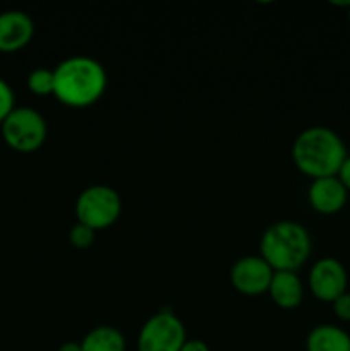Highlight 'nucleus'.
I'll use <instances>...</instances> for the list:
<instances>
[{
	"mask_svg": "<svg viewBox=\"0 0 350 351\" xmlns=\"http://www.w3.org/2000/svg\"><path fill=\"white\" fill-rule=\"evenodd\" d=\"M54 77L55 98L74 108L98 101L108 84L105 67L88 55H72L62 60L54 69Z\"/></svg>",
	"mask_w": 350,
	"mask_h": 351,
	"instance_id": "obj_1",
	"label": "nucleus"
},
{
	"mask_svg": "<svg viewBox=\"0 0 350 351\" xmlns=\"http://www.w3.org/2000/svg\"><path fill=\"white\" fill-rule=\"evenodd\" d=\"M345 158V143L328 127H307L292 144V160L295 167L312 178L335 177Z\"/></svg>",
	"mask_w": 350,
	"mask_h": 351,
	"instance_id": "obj_2",
	"label": "nucleus"
},
{
	"mask_svg": "<svg viewBox=\"0 0 350 351\" xmlns=\"http://www.w3.org/2000/svg\"><path fill=\"white\" fill-rule=\"evenodd\" d=\"M312 250V240L301 223L283 219L264 230L259 242V256L273 271H297L305 264Z\"/></svg>",
	"mask_w": 350,
	"mask_h": 351,
	"instance_id": "obj_3",
	"label": "nucleus"
},
{
	"mask_svg": "<svg viewBox=\"0 0 350 351\" xmlns=\"http://www.w3.org/2000/svg\"><path fill=\"white\" fill-rule=\"evenodd\" d=\"M0 127L5 144L17 153L38 151L48 134L43 115L31 106H16Z\"/></svg>",
	"mask_w": 350,
	"mask_h": 351,
	"instance_id": "obj_4",
	"label": "nucleus"
},
{
	"mask_svg": "<svg viewBox=\"0 0 350 351\" xmlns=\"http://www.w3.org/2000/svg\"><path fill=\"white\" fill-rule=\"evenodd\" d=\"M122 213V199L108 185H91L79 194L75 201L78 223L96 230L112 226Z\"/></svg>",
	"mask_w": 350,
	"mask_h": 351,
	"instance_id": "obj_5",
	"label": "nucleus"
},
{
	"mask_svg": "<svg viewBox=\"0 0 350 351\" xmlns=\"http://www.w3.org/2000/svg\"><path fill=\"white\" fill-rule=\"evenodd\" d=\"M185 328L174 311L161 308L151 315L137 336V351H180Z\"/></svg>",
	"mask_w": 350,
	"mask_h": 351,
	"instance_id": "obj_6",
	"label": "nucleus"
},
{
	"mask_svg": "<svg viewBox=\"0 0 350 351\" xmlns=\"http://www.w3.org/2000/svg\"><path fill=\"white\" fill-rule=\"evenodd\" d=\"M349 287L347 269L335 257H321L309 271V290L318 300L329 302L345 293Z\"/></svg>",
	"mask_w": 350,
	"mask_h": 351,
	"instance_id": "obj_7",
	"label": "nucleus"
},
{
	"mask_svg": "<svg viewBox=\"0 0 350 351\" xmlns=\"http://www.w3.org/2000/svg\"><path fill=\"white\" fill-rule=\"evenodd\" d=\"M275 271L261 256L240 257L230 269V281L239 293L254 295L266 293Z\"/></svg>",
	"mask_w": 350,
	"mask_h": 351,
	"instance_id": "obj_8",
	"label": "nucleus"
},
{
	"mask_svg": "<svg viewBox=\"0 0 350 351\" xmlns=\"http://www.w3.org/2000/svg\"><path fill=\"white\" fill-rule=\"evenodd\" d=\"M34 34V23L24 10L0 12V51L10 53L26 47Z\"/></svg>",
	"mask_w": 350,
	"mask_h": 351,
	"instance_id": "obj_9",
	"label": "nucleus"
},
{
	"mask_svg": "<svg viewBox=\"0 0 350 351\" xmlns=\"http://www.w3.org/2000/svg\"><path fill=\"white\" fill-rule=\"evenodd\" d=\"M309 204L314 211L321 215H335L342 211L343 206L347 204L349 199V191L343 187L338 177H323L314 178L312 184L309 185Z\"/></svg>",
	"mask_w": 350,
	"mask_h": 351,
	"instance_id": "obj_10",
	"label": "nucleus"
},
{
	"mask_svg": "<svg viewBox=\"0 0 350 351\" xmlns=\"http://www.w3.org/2000/svg\"><path fill=\"white\" fill-rule=\"evenodd\" d=\"M268 293L278 307L290 311L301 305L304 298V285L294 271H275Z\"/></svg>",
	"mask_w": 350,
	"mask_h": 351,
	"instance_id": "obj_11",
	"label": "nucleus"
},
{
	"mask_svg": "<svg viewBox=\"0 0 350 351\" xmlns=\"http://www.w3.org/2000/svg\"><path fill=\"white\" fill-rule=\"evenodd\" d=\"M307 351H350V335L335 324H319L305 338Z\"/></svg>",
	"mask_w": 350,
	"mask_h": 351,
	"instance_id": "obj_12",
	"label": "nucleus"
},
{
	"mask_svg": "<svg viewBox=\"0 0 350 351\" xmlns=\"http://www.w3.org/2000/svg\"><path fill=\"white\" fill-rule=\"evenodd\" d=\"M82 351H126V338L113 326H98L81 341Z\"/></svg>",
	"mask_w": 350,
	"mask_h": 351,
	"instance_id": "obj_13",
	"label": "nucleus"
},
{
	"mask_svg": "<svg viewBox=\"0 0 350 351\" xmlns=\"http://www.w3.org/2000/svg\"><path fill=\"white\" fill-rule=\"evenodd\" d=\"M54 86L55 77L54 71L47 67H38L27 75V88L31 93L38 96H48L54 95Z\"/></svg>",
	"mask_w": 350,
	"mask_h": 351,
	"instance_id": "obj_14",
	"label": "nucleus"
},
{
	"mask_svg": "<svg viewBox=\"0 0 350 351\" xmlns=\"http://www.w3.org/2000/svg\"><path fill=\"white\" fill-rule=\"evenodd\" d=\"M69 240L75 249H89L96 240V232L82 223H75L69 232Z\"/></svg>",
	"mask_w": 350,
	"mask_h": 351,
	"instance_id": "obj_15",
	"label": "nucleus"
},
{
	"mask_svg": "<svg viewBox=\"0 0 350 351\" xmlns=\"http://www.w3.org/2000/svg\"><path fill=\"white\" fill-rule=\"evenodd\" d=\"M16 108L14 105V91L5 79L0 77V125L3 120L10 115V112Z\"/></svg>",
	"mask_w": 350,
	"mask_h": 351,
	"instance_id": "obj_16",
	"label": "nucleus"
},
{
	"mask_svg": "<svg viewBox=\"0 0 350 351\" xmlns=\"http://www.w3.org/2000/svg\"><path fill=\"white\" fill-rule=\"evenodd\" d=\"M333 312H335L336 317L343 322H350V291L340 295L336 300L331 302Z\"/></svg>",
	"mask_w": 350,
	"mask_h": 351,
	"instance_id": "obj_17",
	"label": "nucleus"
},
{
	"mask_svg": "<svg viewBox=\"0 0 350 351\" xmlns=\"http://www.w3.org/2000/svg\"><path fill=\"white\" fill-rule=\"evenodd\" d=\"M336 177H338V180L342 182L343 187H345L347 191H350V154H347V158L343 160Z\"/></svg>",
	"mask_w": 350,
	"mask_h": 351,
	"instance_id": "obj_18",
	"label": "nucleus"
},
{
	"mask_svg": "<svg viewBox=\"0 0 350 351\" xmlns=\"http://www.w3.org/2000/svg\"><path fill=\"white\" fill-rule=\"evenodd\" d=\"M180 351H209V348L201 339H185Z\"/></svg>",
	"mask_w": 350,
	"mask_h": 351,
	"instance_id": "obj_19",
	"label": "nucleus"
},
{
	"mask_svg": "<svg viewBox=\"0 0 350 351\" xmlns=\"http://www.w3.org/2000/svg\"><path fill=\"white\" fill-rule=\"evenodd\" d=\"M58 351H82L81 350V343H78V341L62 343L60 348H58Z\"/></svg>",
	"mask_w": 350,
	"mask_h": 351,
	"instance_id": "obj_20",
	"label": "nucleus"
},
{
	"mask_svg": "<svg viewBox=\"0 0 350 351\" xmlns=\"http://www.w3.org/2000/svg\"><path fill=\"white\" fill-rule=\"evenodd\" d=\"M349 21H350V7H349Z\"/></svg>",
	"mask_w": 350,
	"mask_h": 351,
	"instance_id": "obj_21",
	"label": "nucleus"
}]
</instances>
